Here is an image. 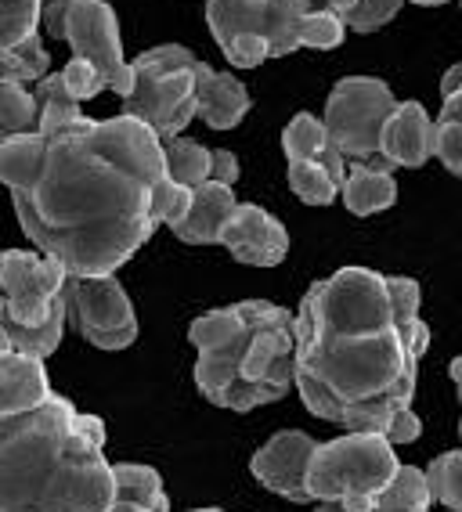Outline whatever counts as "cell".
<instances>
[{"label":"cell","mask_w":462,"mask_h":512,"mask_svg":"<svg viewBox=\"0 0 462 512\" xmlns=\"http://www.w3.org/2000/svg\"><path fill=\"white\" fill-rule=\"evenodd\" d=\"M44 26L55 40L73 47V58L94 65L109 91L120 98L134 91V69L123 58L120 19L109 0H47Z\"/></svg>","instance_id":"8"},{"label":"cell","mask_w":462,"mask_h":512,"mask_svg":"<svg viewBox=\"0 0 462 512\" xmlns=\"http://www.w3.org/2000/svg\"><path fill=\"white\" fill-rule=\"evenodd\" d=\"M343 33H347V22H343L340 11L318 8V11H311V15H307L304 47H315V51H333V47H340Z\"/></svg>","instance_id":"28"},{"label":"cell","mask_w":462,"mask_h":512,"mask_svg":"<svg viewBox=\"0 0 462 512\" xmlns=\"http://www.w3.org/2000/svg\"><path fill=\"white\" fill-rule=\"evenodd\" d=\"M47 65H51V58H47L40 37H29L19 47H11V51H0V80H15V83L44 80Z\"/></svg>","instance_id":"26"},{"label":"cell","mask_w":462,"mask_h":512,"mask_svg":"<svg viewBox=\"0 0 462 512\" xmlns=\"http://www.w3.org/2000/svg\"><path fill=\"white\" fill-rule=\"evenodd\" d=\"M434 127L437 119H430V112L419 101H398L394 116L383 127L379 156L390 159L394 166L416 170V166H423L426 159L434 156Z\"/></svg>","instance_id":"14"},{"label":"cell","mask_w":462,"mask_h":512,"mask_svg":"<svg viewBox=\"0 0 462 512\" xmlns=\"http://www.w3.org/2000/svg\"><path fill=\"white\" fill-rule=\"evenodd\" d=\"M315 437L304 430H282L250 458V473L271 494L293 505H311V462H315Z\"/></svg>","instance_id":"12"},{"label":"cell","mask_w":462,"mask_h":512,"mask_svg":"<svg viewBox=\"0 0 462 512\" xmlns=\"http://www.w3.org/2000/svg\"><path fill=\"white\" fill-rule=\"evenodd\" d=\"M213 181L235 188V181H239V156H235V152H228V148H213Z\"/></svg>","instance_id":"34"},{"label":"cell","mask_w":462,"mask_h":512,"mask_svg":"<svg viewBox=\"0 0 462 512\" xmlns=\"http://www.w3.org/2000/svg\"><path fill=\"white\" fill-rule=\"evenodd\" d=\"M112 473H116V498H123V502H138L152 512H170V498H167V487H163V476H159L152 466L116 462Z\"/></svg>","instance_id":"22"},{"label":"cell","mask_w":462,"mask_h":512,"mask_svg":"<svg viewBox=\"0 0 462 512\" xmlns=\"http://www.w3.org/2000/svg\"><path fill=\"white\" fill-rule=\"evenodd\" d=\"M434 487H430V476L426 469L416 466H401L394 473V480L387 484V491L376 498V512H430L434 505Z\"/></svg>","instance_id":"21"},{"label":"cell","mask_w":462,"mask_h":512,"mask_svg":"<svg viewBox=\"0 0 462 512\" xmlns=\"http://www.w3.org/2000/svg\"><path fill=\"white\" fill-rule=\"evenodd\" d=\"M401 469L394 444L379 430H351L318 444L311 462V494L315 502H347V498H379Z\"/></svg>","instance_id":"7"},{"label":"cell","mask_w":462,"mask_h":512,"mask_svg":"<svg viewBox=\"0 0 462 512\" xmlns=\"http://www.w3.org/2000/svg\"><path fill=\"white\" fill-rule=\"evenodd\" d=\"M221 246L228 249L239 264L250 267H278L289 253V231L286 224L268 213L257 202H239V210L231 213L228 228L221 235Z\"/></svg>","instance_id":"13"},{"label":"cell","mask_w":462,"mask_h":512,"mask_svg":"<svg viewBox=\"0 0 462 512\" xmlns=\"http://www.w3.org/2000/svg\"><path fill=\"white\" fill-rule=\"evenodd\" d=\"M44 8L47 0H0V51H11L22 40L37 37Z\"/></svg>","instance_id":"25"},{"label":"cell","mask_w":462,"mask_h":512,"mask_svg":"<svg viewBox=\"0 0 462 512\" xmlns=\"http://www.w3.org/2000/svg\"><path fill=\"white\" fill-rule=\"evenodd\" d=\"M0 177L37 253L84 278L116 275L152 238L159 228L152 199L170 174L163 138L120 112L55 134L4 138Z\"/></svg>","instance_id":"1"},{"label":"cell","mask_w":462,"mask_h":512,"mask_svg":"<svg viewBox=\"0 0 462 512\" xmlns=\"http://www.w3.org/2000/svg\"><path fill=\"white\" fill-rule=\"evenodd\" d=\"M73 329L98 350H127L138 339L134 303L116 275H84L65 285Z\"/></svg>","instance_id":"11"},{"label":"cell","mask_w":462,"mask_h":512,"mask_svg":"<svg viewBox=\"0 0 462 512\" xmlns=\"http://www.w3.org/2000/svg\"><path fill=\"white\" fill-rule=\"evenodd\" d=\"M379 433H383L394 448H398V444H416V440L423 437V419H419L412 408H398V412L390 415V422Z\"/></svg>","instance_id":"32"},{"label":"cell","mask_w":462,"mask_h":512,"mask_svg":"<svg viewBox=\"0 0 462 512\" xmlns=\"http://www.w3.org/2000/svg\"><path fill=\"white\" fill-rule=\"evenodd\" d=\"M134 91L123 98V116H134L170 141L199 116L203 83L210 80V65L195 58L181 44H159L130 62Z\"/></svg>","instance_id":"5"},{"label":"cell","mask_w":462,"mask_h":512,"mask_svg":"<svg viewBox=\"0 0 462 512\" xmlns=\"http://www.w3.org/2000/svg\"><path fill=\"white\" fill-rule=\"evenodd\" d=\"M51 397H55V390L47 383L40 357L0 347V419L37 412Z\"/></svg>","instance_id":"15"},{"label":"cell","mask_w":462,"mask_h":512,"mask_svg":"<svg viewBox=\"0 0 462 512\" xmlns=\"http://www.w3.org/2000/svg\"><path fill=\"white\" fill-rule=\"evenodd\" d=\"M426 476H430V487H434L437 502H441L444 509L462 512V448L437 455L434 462L426 466Z\"/></svg>","instance_id":"27"},{"label":"cell","mask_w":462,"mask_h":512,"mask_svg":"<svg viewBox=\"0 0 462 512\" xmlns=\"http://www.w3.org/2000/svg\"><path fill=\"white\" fill-rule=\"evenodd\" d=\"M195 386L217 408L253 412L296 390V314L268 300L206 311L188 325Z\"/></svg>","instance_id":"4"},{"label":"cell","mask_w":462,"mask_h":512,"mask_svg":"<svg viewBox=\"0 0 462 512\" xmlns=\"http://www.w3.org/2000/svg\"><path fill=\"white\" fill-rule=\"evenodd\" d=\"M430 325L401 314L390 275L340 267L307 289L296 311V394L315 419L383 430L412 408Z\"/></svg>","instance_id":"2"},{"label":"cell","mask_w":462,"mask_h":512,"mask_svg":"<svg viewBox=\"0 0 462 512\" xmlns=\"http://www.w3.org/2000/svg\"><path fill=\"white\" fill-rule=\"evenodd\" d=\"M62 76H65V83H69V91L76 94V101H91L94 94L109 91V87H105V80H102V73H98L94 65L80 62V58H69V62H65V69H62Z\"/></svg>","instance_id":"31"},{"label":"cell","mask_w":462,"mask_h":512,"mask_svg":"<svg viewBox=\"0 0 462 512\" xmlns=\"http://www.w3.org/2000/svg\"><path fill=\"white\" fill-rule=\"evenodd\" d=\"M459 437H462V419H459Z\"/></svg>","instance_id":"42"},{"label":"cell","mask_w":462,"mask_h":512,"mask_svg":"<svg viewBox=\"0 0 462 512\" xmlns=\"http://www.w3.org/2000/svg\"><path fill=\"white\" fill-rule=\"evenodd\" d=\"M398 109V98L376 76H343L325 101V130L329 141L351 163H369L379 156L383 127Z\"/></svg>","instance_id":"9"},{"label":"cell","mask_w":462,"mask_h":512,"mask_svg":"<svg viewBox=\"0 0 462 512\" xmlns=\"http://www.w3.org/2000/svg\"><path fill=\"white\" fill-rule=\"evenodd\" d=\"M401 4H405V0H365V4H358L354 11H347L343 22H347V29H354V33H372V29L387 26L401 11Z\"/></svg>","instance_id":"30"},{"label":"cell","mask_w":462,"mask_h":512,"mask_svg":"<svg viewBox=\"0 0 462 512\" xmlns=\"http://www.w3.org/2000/svg\"><path fill=\"white\" fill-rule=\"evenodd\" d=\"M192 188H185V184L177 181H159L156 188V199H152V210H156V220L159 224H167V228H177L181 220L188 217V210H192Z\"/></svg>","instance_id":"29"},{"label":"cell","mask_w":462,"mask_h":512,"mask_svg":"<svg viewBox=\"0 0 462 512\" xmlns=\"http://www.w3.org/2000/svg\"><path fill=\"white\" fill-rule=\"evenodd\" d=\"M69 267L47 253L29 249H8L0 260V329H33L55 318L58 307H65V285Z\"/></svg>","instance_id":"10"},{"label":"cell","mask_w":462,"mask_h":512,"mask_svg":"<svg viewBox=\"0 0 462 512\" xmlns=\"http://www.w3.org/2000/svg\"><path fill=\"white\" fill-rule=\"evenodd\" d=\"M109 512H152V509H145V505H138V502H123V498H116V505H112Z\"/></svg>","instance_id":"38"},{"label":"cell","mask_w":462,"mask_h":512,"mask_svg":"<svg viewBox=\"0 0 462 512\" xmlns=\"http://www.w3.org/2000/svg\"><path fill=\"white\" fill-rule=\"evenodd\" d=\"M76 430L84 433V437L91 440V444L105 448V437H109V433H105V422L98 419V415H76Z\"/></svg>","instance_id":"35"},{"label":"cell","mask_w":462,"mask_h":512,"mask_svg":"<svg viewBox=\"0 0 462 512\" xmlns=\"http://www.w3.org/2000/svg\"><path fill=\"white\" fill-rule=\"evenodd\" d=\"M250 112V91L239 76L217 73L213 69L210 80L203 83V98H199V116L206 119V127L213 130H231L239 127Z\"/></svg>","instance_id":"19"},{"label":"cell","mask_w":462,"mask_h":512,"mask_svg":"<svg viewBox=\"0 0 462 512\" xmlns=\"http://www.w3.org/2000/svg\"><path fill=\"white\" fill-rule=\"evenodd\" d=\"M408 4H419V8H437V4H448V0H408Z\"/></svg>","instance_id":"40"},{"label":"cell","mask_w":462,"mask_h":512,"mask_svg":"<svg viewBox=\"0 0 462 512\" xmlns=\"http://www.w3.org/2000/svg\"><path fill=\"white\" fill-rule=\"evenodd\" d=\"M315 512H347V505L343 502H318Z\"/></svg>","instance_id":"39"},{"label":"cell","mask_w":462,"mask_h":512,"mask_svg":"<svg viewBox=\"0 0 462 512\" xmlns=\"http://www.w3.org/2000/svg\"><path fill=\"white\" fill-rule=\"evenodd\" d=\"M282 152H286V163L289 159H311V163H325L347 174V156L329 141L325 119H318L315 112H296L289 119L282 130Z\"/></svg>","instance_id":"17"},{"label":"cell","mask_w":462,"mask_h":512,"mask_svg":"<svg viewBox=\"0 0 462 512\" xmlns=\"http://www.w3.org/2000/svg\"><path fill=\"white\" fill-rule=\"evenodd\" d=\"M192 512H221V509H192Z\"/></svg>","instance_id":"41"},{"label":"cell","mask_w":462,"mask_h":512,"mask_svg":"<svg viewBox=\"0 0 462 512\" xmlns=\"http://www.w3.org/2000/svg\"><path fill=\"white\" fill-rule=\"evenodd\" d=\"M340 199L354 217H372V213L390 210L398 202V181H394V174L372 163H351Z\"/></svg>","instance_id":"18"},{"label":"cell","mask_w":462,"mask_h":512,"mask_svg":"<svg viewBox=\"0 0 462 512\" xmlns=\"http://www.w3.org/2000/svg\"><path fill=\"white\" fill-rule=\"evenodd\" d=\"M448 375H452L455 390H459V401H462V357H452L448 361Z\"/></svg>","instance_id":"36"},{"label":"cell","mask_w":462,"mask_h":512,"mask_svg":"<svg viewBox=\"0 0 462 512\" xmlns=\"http://www.w3.org/2000/svg\"><path fill=\"white\" fill-rule=\"evenodd\" d=\"M358 4H365V0H325V8L340 11V15H347V11H354Z\"/></svg>","instance_id":"37"},{"label":"cell","mask_w":462,"mask_h":512,"mask_svg":"<svg viewBox=\"0 0 462 512\" xmlns=\"http://www.w3.org/2000/svg\"><path fill=\"white\" fill-rule=\"evenodd\" d=\"M235 210H239L235 188L221 181H206L203 188H195L192 210H188V217L174 228V235L181 238L185 246H217Z\"/></svg>","instance_id":"16"},{"label":"cell","mask_w":462,"mask_h":512,"mask_svg":"<svg viewBox=\"0 0 462 512\" xmlns=\"http://www.w3.org/2000/svg\"><path fill=\"white\" fill-rule=\"evenodd\" d=\"M76 408L55 394L37 412L0 419V512H109L116 473L105 448L76 430Z\"/></svg>","instance_id":"3"},{"label":"cell","mask_w":462,"mask_h":512,"mask_svg":"<svg viewBox=\"0 0 462 512\" xmlns=\"http://www.w3.org/2000/svg\"><path fill=\"white\" fill-rule=\"evenodd\" d=\"M311 0H206V26L235 69H257L304 47Z\"/></svg>","instance_id":"6"},{"label":"cell","mask_w":462,"mask_h":512,"mask_svg":"<svg viewBox=\"0 0 462 512\" xmlns=\"http://www.w3.org/2000/svg\"><path fill=\"white\" fill-rule=\"evenodd\" d=\"M163 156H167L170 181L185 184L192 192L203 188L206 181H213V152L199 145V141L170 138V141H163Z\"/></svg>","instance_id":"23"},{"label":"cell","mask_w":462,"mask_h":512,"mask_svg":"<svg viewBox=\"0 0 462 512\" xmlns=\"http://www.w3.org/2000/svg\"><path fill=\"white\" fill-rule=\"evenodd\" d=\"M437 119H455L462 123V62L452 65L441 80V112Z\"/></svg>","instance_id":"33"},{"label":"cell","mask_w":462,"mask_h":512,"mask_svg":"<svg viewBox=\"0 0 462 512\" xmlns=\"http://www.w3.org/2000/svg\"><path fill=\"white\" fill-rule=\"evenodd\" d=\"M286 177L293 195L300 202H307V206H329V202H336L343 192V181H347L343 170H333V166L325 163H311V159H289Z\"/></svg>","instance_id":"20"},{"label":"cell","mask_w":462,"mask_h":512,"mask_svg":"<svg viewBox=\"0 0 462 512\" xmlns=\"http://www.w3.org/2000/svg\"><path fill=\"white\" fill-rule=\"evenodd\" d=\"M40 127V101L37 94L15 80H0V141L33 134Z\"/></svg>","instance_id":"24"}]
</instances>
